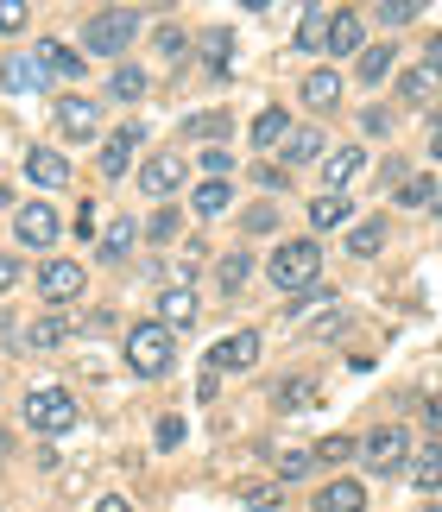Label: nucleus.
<instances>
[{"label":"nucleus","instance_id":"1","mask_svg":"<svg viewBox=\"0 0 442 512\" xmlns=\"http://www.w3.org/2000/svg\"><path fill=\"white\" fill-rule=\"evenodd\" d=\"M266 279L285 291V298L310 291L316 279H323V247H316V241H278V253L266 260Z\"/></svg>","mask_w":442,"mask_h":512},{"label":"nucleus","instance_id":"2","mask_svg":"<svg viewBox=\"0 0 442 512\" xmlns=\"http://www.w3.org/2000/svg\"><path fill=\"white\" fill-rule=\"evenodd\" d=\"M177 361V336L165 323H133L127 329V367L139 373V380H165Z\"/></svg>","mask_w":442,"mask_h":512},{"label":"nucleus","instance_id":"3","mask_svg":"<svg viewBox=\"0 0 442 512\" xmlns=\"http://www.w3.org/2000/svg\"><path fill=\"white\" fill-rule=\"evenodd\" d=\"M133 38H139V13L133 7H108V13H95L83 26V51L120 57V51H133Z\"/></svg>","mask_w":442,"mask_h":512},{"label":"nucleus","instance_id":"4","mask_svg":"<svg viewBox=\"0 0 442 512\" xmlns=\"http://www.w3.org/2000/svg\"><path fill=\"white\" fill-rule=\"evenodd\" d=\"M76 399L64 386H38V392H26V424L38 430V437H64V430H76Z\"/></svg>","mask_w":442,"mask_h":512},{"label":"nucleus","instance_id":"5","mask_svg":"<svg viewBox=\"0 0 442 512\" xmlns=\"http://www.w3.org/2000/svg\"><path fill=\"white\" fill-rule=\"evenodd\" d=\"M360 456H367V468H379V475L405 468V462H411V437H405V424H379L373 437L360 443Z\"/></svg>","mask_w":442,"mask_h":512},{"label":"nucleus","instance_id":"6","mask_svg":"<svg viewBox=\"0 0 442 512\" xmlns=\"http://www.w3.org/2000/svg\"><path fill=\"white\" fill-rule=\"evenodd\" d=\"M259 361V329H234V336H221L209 348V373L221 380V373H247Z\"/></svg>","mask_w":442,"mask_h":512},{"label":"nucleus","instance_id":"7","mask_svg":"<svg viewBox=\"0 0 442 512\" xmlns=\"http://www.w3.org/2000/svg\"><path fill=\"white\" fill-rule=\"evenodd\" d=\"M57 228H64V222H57V209H51V203H26V209L13 215L19 247H38V253H45V247L57 241Z\"/></svg>","mask_w":442,"mask_h":512},{"label":"nucleus","instance_id":"8","mask_svg":"<svg viewBox=\"0 0 442 512\" xmlns=\"http://www.w3.org/2000/svg\"><path fill=\"white\" fill-rule=\"evenodd\" d=\"M38 291H45V304L83 298V266H76V260H45V266H38Z\"/></svg>","mask_w":442,"mask_h":512},{"label":"nucleus","instance_id":"9","mask_svg":"<svg viewBox=\"0 0 442 512\" xmlns=\"http://www.w3.org/2000/svg\"><path fill=\"white\" fill-rule=\"evenodd\" d=\"M32 64H38V76L70 83V76H83V51H70L64 38H38V45H32Z\"/></svg>","mask_w":442,"mask_h":512},{"label":"nucleus","instance_id":"10","mask_svg":"<svg viewBox=\"0 0 442 512\" xmlns=\"http://www.w3.org/2000/svg\"><path fill=\"white\" fill-rule=\"evenodd\" d=\"M57 133H64V140H95V133H102V108L83 102V95H64V102H57Z\"/></svg>","mask_w":442,"mask_h":512},{"label":"nucleus","instance_id":"11","mask_svg":"<svg viewBox=\"0 0 442 512\" xmlns=\"http://www.w3.org/2000/svg\"><path fill=\"white\" fill-rule=\"evenodd\" d=\"M177 184H184V159H177V152H152V159L139 165V190L146 196H171Z\"/></svg>","mask_w":442,"mask_h":512},{"label":"nucleus","instance_id":"12","mask_svg":"<svg viewBox=\"0 0 442 512\" xmlns=\"http://www.w3.org/2000/svg\"><path fill=\"white\" fill-rule=\"evenodd\" d=\"M139 121H127V127H114L108 140H102V177H127V165H133V152H139Z\"/></svg>","mask_w":442,"mask_h":512},{"label":"nucleus","instance_id":"13","mask_svg":"<svg viewBox=\"0 0 442 512\" xmlns=\"http://www.w3.org/2000/svg\"><path fill=\"white\" fill-rule=\"evenodd\" d=\"M26 177H32L38 190H64L70 184V159H64V152H51V146H32L26 152Z\"/></svg>","mask_w":442,"mask_h":512},{"label":"nucleus","instance_id":"14","mask_svg":"<svg viewBox=\"0 0 442 512\" xmlns=\"http://www.w3.org/2000/svg\"><path fill=\"white\" fill-rule=\"evenodd\" d=\"M360 165H367V152H360V146H341V152H329V159H323V184L348 196V184L360 177Z\"/></svg>","mask_w":442,"mask_h":512},{"label":"nucleus","instance_id":"15","mask_svg":"<svg viewBox=\"0 0 442 512\" xmlns=\"http://www.w3.org/2000/svg\"><path fill=\"white\" fill-rule=\"evenodd\" d=\"M158 323H165L171 336H177V329H190V323H196V298H190V285H171L165 298H158Z\"/></svg>","mask_w":442,"mask_h":512},{"label":"nucleus","instance_id":"16","mask_svg":"<svg viewBox=\"0 0 442 512\" xmlns=\"http://www.w3.org/2000/svg\"><path fill=\"white\" fill-rule=\"evenodd\" d=\"M360 38H367V26H360V13H329V45L335 57H354L360 51Z\"/></svg>","mask_w":442,"mask_h":512},{"label":"nucleus","instance_id":"17","mask_svg":"<svg viewBox=\"0 0 442 512\" xmlns=\"http://www.w3.org/2000/svg\"><path fill=\"white\" fill-rule=\"evenodd\" d=\"M316 512H367V487L360 481H329L316 494Z\"/></svg>","mask_w":442,"mask_h":512},{"label":"nucleus","instance_id":"18","mask_svg":"<svg viewBox=\"0 0 442 512\" xmlns=\"http://www.w3.org/2000/svg\"><path fill=\"white\" fill-rule=\"evenodd\" d=\"M348 215H354V203H348V196H341V190H323V196L310 203V228H316V234H329V228H341V222H348Z\"/></svg>","mask_w":442,"mask_h":512},{"label":"nucleus","instance_id":"19","mask_svg":"<svg viewBox=\"0 0 442 512\" xmlns=\"http://www.w3.org/2000/svg\"><path fill=\"white\" fill-rule=\"evenodd\" d=\"M228 203H234V184H221V177H209V184H196V196H190V209L203 215V222H215V215H228Z\"/></svg>","mask_w":442,"mask_h":512},{"label":"nucleus","instance_id":"20","mask_svg":"<svg viewBox=\"0 0 442 512\" xmlns=\"http://www.w3.org/2000/svg\"><path fill=\"white\" fill-rule=\"evenodd\" d=\"M392 64H398V51H392V45H360V64H354V76H360V83H386V76H392Z\"/></svg>","mask_w":442,"mask_h":512},{"label":"nucleus","instance_id":"21","mask_svg":"<svg viewBox=\"0 0 442 512\" xmlns=\"http://www.w3.org/2000/svg\"><path fill=\"white\" fill-rule=\"evenodd\" d=\"M285 133H291L285 108H259V114H253V146H259V152H272L278 140H285Z\"/></svg>","mask_w":442,"mask_h":512},{"label":"nucleus","instance_id":"22","mask_svg":"<svg viewBox=\"0 0 442 512\" xmlns=\"http://www.w3.org/2000/svg\"><path fill=\"white\" fill-rule=\"evenodd\" d=\"M310 159H323V133H316V127H291L285 133V165H310Z\"/></svg>","mask_w":442,"mask_h":512},{"label":"nucleus","instance_id":"23","mask_svg":"<svg viewBox=\"0 0 442 512\" xmlns=\"http://www.w3.org/2000/svg\"><path fill=\"white\" fill-rule=\"evenodd\" d=\"M405 468H411V481L424 487V494H442V443H430L424 456H411Z\"/></svg>","mask_w":442,"mask_h":512},{"label":"nucleus","instance_id":"24","mask_svg":"<svg viewBox=\"0 0 442 512\" xmlns=\"http://www.w3.org/2000/svg\"><path fill=\"white\" fill-rule=\"evenodd\" d=\"M304 102H310V108H335V102H341V76H335V70H310V76H304Z\"/></svg>","mask_w":442,"mask_h":512},{"label":"nucleus","instance_id":"25","mask_svg":"<svg viewBox=\"0 0 442 512\" xmlns=\"http://www.w3.org/2000/svg\"><path fill=\"white\" fill-rule=\"evenodd\" d=\"M323 45H329V13L304 7V19H297V51H323Z\"/></svg>","mask_w":442,"mask_h":512},{"label":"nucleus","instance_id":"26","mask_svg":"<svg viewBox=\"0 0 442 512\" xmlns=\"http://www.w3.org/2000/svg\"><path fill=\"white\" fill-rule=\"evenodd\" d=\"M38 83H45V76H38V64H32V57H7V64H0V89L26 95V89H38Z\"/></svg>","mask_w":442,"mask_h":512},{"label":"nucleus","instance_id":"27","mask_svg":"<svg viewBox=\"0 0 442 512\" xmlns=\"http://www.w3.org/2000/svg\"><path fill=\"white\" fill-rule=\"evenodd\" d=\"M133 241H139L133 215H114V222H108V234H102V253H108V260H127V253H133Z\"/></svg>","mask_w":442,"mask_h":512},{"label":"nucleus","instance_id":"28","mask_svg":"<svg viewBox=\"0 0 442 512\" xmlns=\"http://www.w3.org/2000/svg\"><path fill=\"white\" fill-rule=\"evenodd\" d=\"M203 57H209V70H215V76H228V70H234V32H228V26H215V32L203 38Z\"/></svg>","mask_w":442,"mask_h":512},{"label":"nucleus","instance_id":"29","mask_svg":"<svg viewBox=\"0 0 442 512\" xmlns=\"http://www.w3.org/2000/svg\"><path fill=\"white\" fill-rule=\"evenodd\" d=\"M64 336H70V317H38V323L26 329V348H38V354H45V348H57Z\"/></svg>","mask_w":442,"mask_h":512},{"label":"nucleus","instance_id":"30","mask_svg":"<svg viewBox=\"0 0 442 512\" xmlns=\"http://www.w3.org/2000/svg\"><path fill=\"white\" fill-rule=\"evenodd\" d=\"M108 89H114V102H139V95H146V70H139V64H120L108 76Z\"/></svg>","mask_w":442,"mask_h":512},{"label":"nucleus","instance_id":"31","mask_svg":"<svg viewBox=\"0 0 442 512\" xmlns=\"http://www.w3.org/2000/svg\"><path fill=\"white\" fill-rule=\"evenodd\" d=\"M215 279H221V291H228V298H234V291L253 279V260H247V253H228V260L215 266Z\"/></svg>","mask_w":442,"mask_h":512},{"label":"nucleus","instance_id":"32","mask_svg":"<svg viewBox=\"0 0 442 512\" xmlns=\"http://www.w3.org/2000/svg\"><path fill=\"white\" fill-rule=\"evenodd\" d=\"M379 247H386V222H360V228L348 234V253H360V260H373Z\"/></svg>","mask_w":442,"mask_h":512},{"label":"nucleus","instance_id":"33","mask_svg":"<svg viewBox=\"0 0 442 512\" xmlns=\"http://www.w3.org/2000/svg\"><path fill=\"white\" fill-rule=\"evenodd\" d=\"M228 127H234V114H190V121H184L190 140H221Z\"/></svg>","mask_w":442,"mask_h":512},{"label":"nucleus","instance_id":"34","mask_svg":"<svg viewBox=\"0 0 442 512\" xmlns=\"http://www.w3.org/2000/svg\"><path fill=\"white\" fill-rule=\"evenodd\" d=\"M398 203H405V209H430L436 203V177H405V184H398Z\"/></svg>","mask_w":442,"mask_h":512},{"label":"nucleus","instance_id":"35","mask_svg":"<svg viewBox=\"0 0 442 512\" xmlns=\"http://www.w3.org/2000/svg\"><path fill=\"white\" fill-rule=\"evenodd\" d=\"M278 405H285V411H310L316 405V380H285V386H278Z\"/></svg>","mask_w":442,"mask_h":512},{"label":"nucleus","instance_id":"36","mask_svg":"<svg viewBox=\"0 0 442 512\" xmlns=\"http://www.w3.org/2000/svg\"><path fill=\"white\" fill-rule=\"evenodd\" d=\"M310 468H316L310 449H285V456H278V481H304Z\"/></svg>","mask_w":442,"mask_h":512},{"label":"nucleus","instance_id":"37","mask_svg":"<svg viewBox=\"0 0 442 512\" xmlns=\"http://www.w3.org/2000/svg\"><path fill=\"white\" fill-rule=\"evenodd\" d=\"M417 13H424L417 0H386V7H379V26H411Z\"/></svg>","mask_w":442,"mask_h":512},{"label":"nucleus","instance_id":"38","mask_svg":"<svg viewBox=\"0 0 442 512\" xmlns=\"http://www.w3.org/2000/svg\"><path fill=\"white\" fill-rule=\"evenodd\" d=\"M430 89H436V76H430V70H411L405 83H398V95H405V102H430Z\"/></svg>","mask_w":442,"mask_h":512},{"label":"nucleus","instance_id":"39","mask_svg":"<svg viewBox=\"0 0 442 512\" xmlns=\"http://www.w3.org/2000/svg\"><path fill=\"white\" fill-rule=\"evenodd\" d=\"M310 456L335 468V462H348V456H354V443H348V437H323V443H316V449H310Z\"/></svg>","mask_w":442,"mask_h":512},{"label":"nucleus","instance_id":"40","mask_svg":"<svg viewBox=\"0 0 442 512\" xmlns=\"http://www.w3.org/2000/svg\"><path fill=\"white\" fill-rule=\"evenodd\" d=\"M240 222H247V234H272V228H278V209H272V203H253Z\"/></svg>","mask_w":442,"mask_h":512},{"label":"nucleus","instance_id":"41","mask_svg":"<svg viewBox=\"0 0 442 512\" xmlns=\"http://www.w3.org/2000/svg\"><path fill=\"white\" fill-rule=\"evenodd\" d=\"M26 19H32V7H26V0H0V32H19Z\"/></svg>","mask_w":442,"mask_h":512},{"label":"nucleus","instance_id":"42","mask_svg":"<svg viewBox=\"0 0 442 512\" xmlns=\"http://www.w3.org/2000/svg\"><path fill=\"white\" fill-rule=\"evenodd\" d=\"M203 171H209V177H221V184H228V171H234V152L209 146V152H203Z\"/></svg>","mask_w":442,"mask_h":512},{"label":"nucleus","instance_id":"43","mask_svg":"<svg viewBox=\"0 0 442 512\" xmlns=\"http://www.w3.org/2000/svg\"><path fill=\"white\" fill-rule=\"evenodd\" d=\"M146 234H152V241H171V234H177V209H158L146 222Z\"/></svg>","mask_w":442,"mask_h":512},{"label":"nucleus","instance_id":"44","mask_svg":"<svg viewBox=\"0 0 442 512\" xmlns=\"http://www.w3.org/2000/svg\"><path fill=\"white\" fill-rule=\"evenodd\" d=\"M184 443V418H158V449H177Z\"/></svg>","mask_w":442,"mask_h":512},{"label":"nucleus","instance_id":"45","mask_svg":"<svg viewBox=\"0 0 442 512\" xmlns=\"http://www.w3.org/2000/svg\"><path fill=\"white\" fill-rule=\"evenodd\" d=\"M240 500H247L253 512H266V506H278V487H240Z\"/></svg>","mask_w":442,"mask_h":512},{"label":"nucleus","instance_id":"46","mask_svg":"<svg viewBox=\"0 0 442 512\" xmlns=\"http://www.w3.org/2000/svg\"><path fill=\"white\" fill-rule=\"evenodd\" d=\"M70 228H76V241H95V203L76 209V222H70Z\"/></svg>","mask_w":442,"mask_h":512},{"label":"nucleus","instance_id":"47","mask_svg":"<svg viewBox=\"0 0 442 512\" xmlns=\"http://www.w3.org/2000/svg\"><path fill=\"white\" fill-rule=\"evenodd\" d=\"M158 51H165V57H184V32L165 26V32H158Z\"/></svg>","mask_w":442,"mask_h":512},{"label":"nucleus","instance_id":"48","mask_svg":"<svg viewBox=\"0 0 442 512\" xmlns=\"http://www.w3.org/2000/svg\"><path fill=\"white\" fill-rule=\"evenodd\" d=\"M360 127H367V133H386L392 114H386V108H367V114H360Z\"/></svg>","mask_w":442,"mask_h":512},{"label":"nucleus","instance_id":"49","mask_svg":"<svg viewBox=\"0 0 442 512\" xmlns=\"http://www.w3.org/2000/svg\"><path fill=\"white\" fill-rule=\"evenodd\" d=\"M424 424H430V437L442 443V399H430V405H424Z\"/></svg>","mask_w":442,"mask_h":512},{"label":"nucleus","instance_id":"50","mask_svg":"<svg viewBox=\"0 0 442 512\" xmlns=\"http://www.w3.org/2000/svg\"><path fill=\"white\" fill-rule=\"evenodd\" d=\"M19 285V260H7V253H0V291H13Z\"/></svg>","mask_w":442,"mask_h":512},{"label":"nucleus","instance_id":"51","mask_svg":"<svg viewBox=\"0 0 442 512\" xmlns=\"http://www.w3.org/2000/svg\"><path fill=\"white\" fill-rule=\"evenodd\" d=\"M253 177H259L266 190H278V184H285V171H278V165H253Z\"/></svg>","mask_w":442,"mask_h":512},{"label":"nucleus","instance_id":"52","mask_svg":"<svg viewBox=\"0 0 442 512\" xmlns=\"http://www.w3.org/2000/svg\"><path fill=\"white\" fill-rule=\"evenodd\" d=\"M95 512H133V500H120V494H102V500H95Z\"/></svg>","mask_w":442,"mask_h":512},{"label":"nucleus","instance_id":"53","mask_svg":"<svg viewBox=\"0 0 442 512\" xmlns=\"http://www.w3.org/2000/svg\"><path fill=\"white\" fill-rule=\"evenodd\" d=\"M424 70H430V76H436V70H442V32H436V38H430V57H424Z\"/></svg>","mask_w":442,"mask_h":512},{"label":"nucleus","instance_id":"54","mask_svg":"<svg viewBox=\"0 0 442 512\" xmlns=\"http://www.w3.org/2000/svg\"><path fill=\"white\" fill-rule=\"evenodd\" d=\"M430 159L442 165V127H430Z\"/></svg>","mask_w":442,"mask_h":512},{"label":"nucleus","instance_id":"55","mask_svg":"<svg viewBox=\"0 0 442 512\" xmlns=\"http://www.w3.org/2000/svg\"><path fill=\"white\" fill-rule=\"evenodd\" d=\"M7 203H13V190H7V184H0V209H7Z\"/></svg>","mask_w":442,"mask_h":512},{"label":"nucleus","instance_id":"56","mask_svg":"<svg viewBox=\"0 0 442 512\" xmlns=\"http://www.w3.org/2000/svg\"><path fill=\"white\" fill-rule=\"evenodd\" d=\"M436 215H442V190H436Z\"/></svg>","mask_w":442,"mask_h":512},{"label":"nucleus","instance_id":"57","mask_svg":"<svg viewBox=\"0 0 442 512\" xmlns=\"http://www.w3.org/2000/svg\"><path fill=\"white\" fill-rule=\"evenodd\" d=\"M0 456H7V437H0Z\"/></svg>","mask_w":442,"mask_h":512},{"label":"nucleus","instance_id":"58","mask_svg":"<svg viewBox=\"0 0 442 512\" xmlns=\"http://www.w3.org/2000/svg\"><path fill=\"white\" fill-rule=\"evenodd\" d=\"M436 127H442V108H436Z\"/></svg>","mask_w":442,"mask_h":512},{"label":"nucleus","instance_id":"59","mask_svg":"<svg viewBox=\"0 0 442 512\" xmlns=\"http://www.w3.org/2000/svg\"><path fill=\"white\" fill-rule=\"evenodd\" d=\"M430 512H442V506H430Z\"/></svg>","mask_w":442,"mask_h":512}]
</instances>
